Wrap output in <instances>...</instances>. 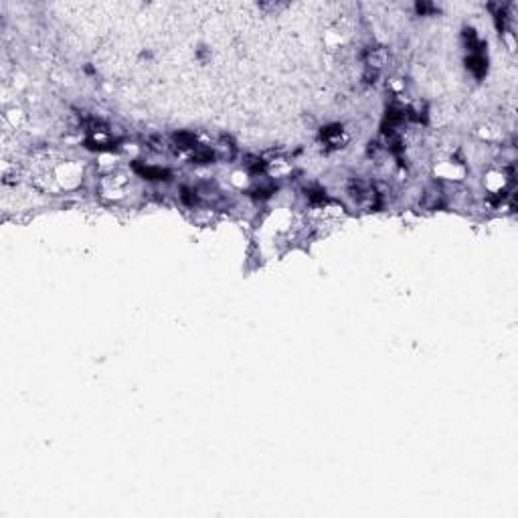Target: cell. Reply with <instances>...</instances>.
Returning a JSON list of instances; mask_svg holds the SVG:
<instances>
[{
	"mask_svg": "<svg viewBox=\"0 0 518 518\" xmlns=\"http://www.w3.org/2000/svg\"><path fill=\"white\" fill-rule=\"evenodd\" d=\"M247 168L251 170V172H263V168H265V162L261 160V158H249V162H247Z\"/></svg>",
	"mask_w": 518,
	"mask_h": 518,
	"instance_id": "9",
	"label": "cell"
},
{
	"mask_svg": "<svg viewBox=\"0 0 518 518\" xmlns=\"http://www.w3.org/2000/svg\"><path fill=\"white\" fill-rule=\"evenodd\" d=\"M215 160V152L211 148H203V146H196L194 152H192V162L196 164H209Z\"/></svg>",
	"mask_w": 518,
	"mask_h": 518,
	"instance_id": "6",
	"label": "cell"
},
{
	"mask_svg": "<svg viewBox=\"0 0 518 518\" xmlns=\"http://www.w3.org/2000/svg\"><path fill=\"white\" fill-rule=\"evenodd\" d=\"M182 201H184L186 205H194L199 199H196V192H194V190H190V188H182Z\"/></svg>",
	"mask_w": 518,
	"mask_h": 518,
	"instance_id": "11",
	"label": "cell"
},
{
	"mask_svg": "<svg viewBox=\"0 0 518 518\" xmlns=\"http://www.w3.org/2000/svg\"><path fill=\"white\" fill-rule=\"evenodd\" d=\"M387 63V51L383 47H368L364 51V65L368 71H381L383 65Z\"/></svg>",
	"mask_w": 518,
	"mask_h": 518,
	"instance_id": "3",
	"label": "cell"
},
{
	"mask_svg": "<svg viewBox=\"0 0 518 518\" xmlns=\"http://www.w3.org/2000/svg\"><path fill=\"white\" fill-rule=\"evenodd\" d=\"M136 170L142 174V176H146L148 180H166L168 178V172L166 170H162V168H150V166H136Z\"/></svg>",
	"mask_w": 518,
	"mask_h": 518,
	"instance_id": "8",
	"label": "cell"
},
{
	"mask_svg": "<svg viewBox=\"0 0 518 518\" xmlns=\"http://www.w3.org/2000/svg\"><path fill=\"white\" fill-rule=\"evenodd\" d=\"M322 140L330 146V148H338V146H342L346 144V140H348V136H346L344 128L340 126V124H332V126H326L324 130H322Z\"/></svg>",
	"mask_w": 518,
	"mask_h": 518,
	"instance_id": "2",
	"label": "cell"
},
{
	"mask_svg": "<svg viewBox=\"0 0 518 518\" xmlns=\"http://www.w3.org/2000/svg\"><path fill=\"white\" fill-rule=\"evenodd\" d=\"M308 199H310L312 203H324V201H326V192L320 190V188H312V190L308 192Z\"/></svg>",
	"mask_w": 518,
	"mask_h": 518,
	"instance_id": "10",
	"label": "cell"
},
{
	"mask_svg": "<svg viewBox=\"0 0 518 518\" xmlns=\"http://www.w3.org/2000/svg\"><path fill=\"white\" fill-rule=\"evenodd\" d=\"M348 194L354 203L375 211L381 207V192L377 190V186L364 178H352L348 182Z\"/></svg>",
	"mask_w": 518,
	"mask_h": 518,
	"instance_id": "1",
	"label": "cell"
},
{
	"mask_svg": "<svg viewBox=\"0 0 518 518\" xmlns=\"http://www.w3.org/2000/svg\"><path fill=\"white\" fill-rule=\"evenodd\" d=\"M443 203H446V194H443V190H441V186H431V188H427L425 190V194H423V199H421V205L425 207V209H429V211H437V209H441L443 207Z\"/></svg>",
	"mask_w": 518,
	"mask_h": 518,
	"instance_id": "4",
	"label": "cell"
},
{
	"mask_svg": "<svg viewBox=\"0 0 518 518\" xmlns=\"http://www.w3.org/2000/svg\"><path fill=\"white\" fill-rule=\"evenodd\" d=\"M174 142H176V146L182 148V150H192V148H196V138H194L192 134H188V132L176 134V136H174Z\"/></svg>",
	"mask_w": 518,
	"mask_h": 518,
	"instance_id": "7",
	"label": "cell"
},
{
	"mask_svg": "<svg viewBox=\"0 0 518 518\" xmlns=\"http://www.w3.org/2000/svg\"><path fill=\"white\" fill-rule=\"evenodd\" d=\"M467 69H470L474 75L482 77V75L486 73V69H488L486 57H484L482 53H472V55H470V59H467Z\"/></svg>",
	"mask_w": 518,
	"mask_h": 518,
	"instance_id": "5",
	"label": "cell"
}]
</instances>
